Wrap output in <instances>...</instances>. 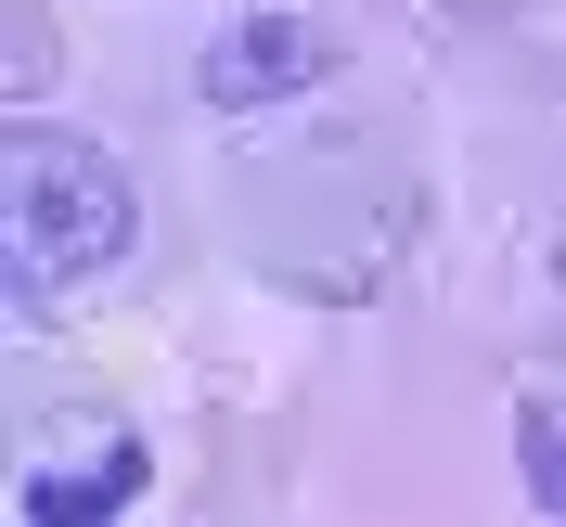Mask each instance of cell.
<instances>
[{"mask_svg":"<svg viewBox=\"0 0 566 527\" xmlns=\"http://www.w3.org/2000/svg\"><path fill=\"white\" fill-rule=\"evenodd\" d=\"M129 257V168L104 141L27 129L13 141V309H52V283H91Z\"/></svg>","mask_w":566,"mask_h":527,"instance_id":"cell-1","label":"cell"},{"mask_svg":"<svg viewBox=\"0 0 566 527\" xmlns=\"http://www.w3.org/2000/svg\"><path fill=\"white\" fill-rule=\"evenodd\" d=\"M322 77V27H296V13H245V27H219L207 52H193V91L207 104H283V91H310Z\"/></svg>","mask_w":566,"mask_h":527,"instance_id":"cell-2","label":"cell"},{"mask_svg":"<svg viewBox=\"0 0 566 527\" xmlns=\"http://www.w3.org/2000/svg\"><path fill=\"white\" fill-rule=\"evenodd\" d=\"M142 476H155V463H142V438H116L91 476H27V489H13V515H27V527H91V515H129Z\"/></svg>","mask_w":566,"mask_h":527,"instance_id":"cell-3","label":"cell"},{"mask_svg":"<svg viewBox=\"0 0 566 527\" xmlns=\"http://www.w3.org/2000/svg\"><path fill=\"white\" fill-rule=\"evenodd\" d=\"M515 463H528V502H541V515H566V399L554 387L515 412Z\"/></svg>","mask_w":566,"mask_h":527,"instance_id":"cell-4","label":"cell"}]
</instances>
